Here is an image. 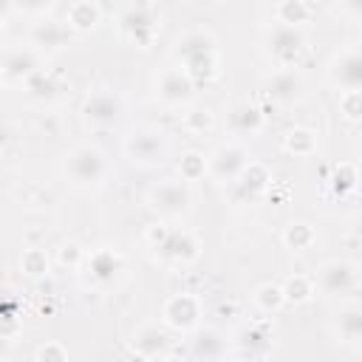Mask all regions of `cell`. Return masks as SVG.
I'll use <instances>...</instances> for the list:
<instances>
[{
	"mask_svg": "<svg viewBox=\"0 0 362 362\" xmlns=\"http://www.w3.org/2000/svg\"><path fill=\"white\" fill-rule=\"evenodd\" d=\"M218 40L204 31V28H192L184 31L175 40V65L198 85V82H209L218 74Z\"/></svg>",
	"mask_w": 362,
	"mask_h": 362,
	"instance_id": "cell-1",
	"label": "cell"
},
{
	"mask_svg": "<svg viewBox=\"0 0 362 362\" xmlns=\"http://www.w3.org/2000/svg\"><path fill=\"white\" fill-rule=\"evenodd\" d=\"M144 243L150 246L153 257L164 266H187V263L198 260V255H201V240L187 226L153 223L144 232Z\"/></svg>",
	"mask_w": 362,
	"mask_h": 362,
	"instance_id": "cell-2",
	"label": "cell"
},
{
	"mask_svg": "<svg viewBox=\"0 0 362 362\" xmlns=\"http://www.w3.org/2000/svg\"><path fill=\"white\" fill-rule=\"evenodd\" d=\"M314 291H320L322 297L331 300H356L359 291V263L356 260H345V257H334V260H322L314 272Z\"/></svg>",
	"mask_w": 362,
	"mask_h": 362,
	"instance_id": "cell-3",
	"label": "cell"
},
{
	"mask_svg": "<svg viewBox=\"0 0 362 362\" xmlns=\"http://www.w3.org/2000/svg\"><path fill=\"white\" fill-rule=\"evenodd\" d=\"M62 173H65L68 184H74L76 189H93L107 178V158L93 144H76L65 156Z\"/></svg>",
	"mask_w": 362,
	"mask_h": 362,
	"instance_id": "cell-4",
	"label": "cell"
},
{
	"mask_svg": "<svg viewBox=\"0 0 362 362\" xmlns=\"http://www.w3.org/2000/svg\"><path fill=\"white\" fill-rule=\"evenodd\" d=\"M263 51H266L272 68H297V62L308 51V37L303 28L274 23L272 28H266Z\"/></svg>",
	"mask_w": 362,
	"mask_h": 362,
	"instance_id": "cell-5",
	"label": "cell"
},
{
	"mask_svg": "<svg viewBox=\"0 0 362 362\" xmlns=\"http://www.w3.org/2000/svg\"><path fill=\"white\" fill-rule=\"evenodd\" d=\"M147 206L164 221H178L192 209V189L181 178H164L147 189Z\"/></svg>",
	"mask_w": 362,
	"mask_h": 362,
	"instance_id": "cell-6",
	"label": "cell"
},
{
	"mask_svg": "<svg viewBox=\"0 0 362 362\" xmlns=\"http://www.w3.org/2000/svg\"><path fill=\"white\" fill-rule=\"evenodd\" d=\"M124 156L139 167H158L167 158V139L158 127L141 124L124 136Z\"/></svg>",
	"mask_w": 362,
	"mask_h": 362,
	"instance_id": "cell-7",
	"label": "cell"
},
{
	"mask_svg": "<svg viewBox=\"0 0 362 362\" xmlns=\"http://www.w3.org/2000/svg\"><path fill=\"white\" fill-rule=\"evenodd\" d=\"M325 79L342 93V90H359L362 88V51L359 45L348 42L339 51L331 54L325 62Z\"/></svg>",
	"mask_w": 362,
	"mask_h": 362,
	"instance_id": "cell-8",
	"label": "cell"
},
{
	"mask_svg": "<svg viewBox=\"0 0 362 362\" xmlns=\"http://www.w3.org/2000/svg\"><path fill=\"white\" fill-rule=\"evenodd\" d=\"M119 28H122V37L130 40L133 45L139 48H147L158 31V11L156 6H147V3H139V6H127L119 17Z\"/></svg>",
	"mask_w": 362,
	"mask_h": 362,
	"instance_id": "cell-9",
	"label": "cell"
},
{
	"mask_svg": "<svg viewBox=\"0 0 362 362\" xmlns=\"http://www.w3.org/2000/svg\"><path fill=\"white\" fill-rule=\"evenodd\" d=\"M249 161V150L240 141H226L206 156V175H212L221 184H232Z\"/></svg>",
	"mask_w": 362,
	"mask_h": 362,
	"instance_id": "cell-10",
	"label": "cell"
},
{
	"mask_svg": "<svg viewBox=\"0 0 362 362\" xmlns=\"http://www.w3.org/2000/svg\"><path fill=\"white\" fill-rule=\"evenodd\" d=\"M161 322L173 331H195L201 325V300L192 291H178L161 305Z\"/></svg>",
	"mask_w": 362,
	"mask_h": 362,
	"instance_id": "cell-11",
	"label": "cell"
},
{
	"mask_svg": "<svg viewBox=\"0 0 362 362\" xmlns=\"http://www.w3.org/2000/svg\"><path fill=\"white\" fill-rule=\"evenodd\" d=\"M263 93L277 105H294L305 93V79L297 68H272L263 79Z\"/></svg>",
	"mask_w": 362,
	"mask_h": 362,
	"instance_id": "cell-12",
	"label": "cell"
},
{
	"mask_svg": "<svg viewBox=\"0 0 362 362\" xmlns=\"http://www.w3.org/2000/svg\"><path fill=\"white\" fill-rule=\"evenodd\" d=\"M229 351L238 359H263L272 351V334L263 322H246L229 339Z\"/></svg>",
	"mask_w": 362,
	"mask_h": 362,
	"instance_id": "cell-13",
	"label": "cell"
},
{
	"mask_svg": "<svg viewBox=\"0 0 362 362\" xmlns=\"http://www.w3.org/2000/svg\"><path fill=\"white\" fill-rule=\"evenodd\" d=\"M269 181H272L269 170H266L260 161H249V164L240 170V175L229 184L232 201H235V204H255L257 198L266 195Z\"/></svg>",
	"mask_w": 362,
	"mask_h": 362,
	"instance_id": "cell-14",
	"label": "cell"
},
{
	"mask_svg": "<svg viewBox=\"0 0 362 362\" xmlns=\"http://www.w3.org/2000/svg\"><path fill=\"white\" fill-rule=\"evenodd\" d=\"M122 113H124V102L113 90H93L82 105V119L96 127L116 124L122 119Z\"/></svg>",
	"mask_w": 362,
	"mask_h": 362,
	"instance_id": "cell-15",
	"label": "cell"
},
{
	"mask_svg": "<svg viewBox=\"0 0 362 362\" xmlns=\"http://www.w3.org/2000/svg\"><path fill=\"white\" fill-rule=\"evenodd\" d=\"M192 90H195V82L178 65H167L156 76V96L164 105H187L192 99Z\"/></svg>",
	"mask_w": 362,
	"mask_h": 362,
	"instance_id": "cell-16",
	"label": "cell"
},
{
	"mask_svg": "<svg viewBox=\"0 0 362 362\" xmlns=\"http://www.w3.org/2000/svg\"><path fill=\"white\" fill-rule=\"evenodd\" d=\"M82 269H85V274H88L90 283L107 286V283H113L116 274L124 269V257H122L116 249H110V246H99V249H93L90 255H85Z\"/></svg>",
	"mask_w": 362,
	"mask_h": 362,
	"instance_id": "cell-17",
	"label": "cell"
},
{
	"mask_svg": "<svg viewBox=\"0 0 362 362\" xmlns=\"http://www.w3.org/2000/svg\"><path fill=\"white\" fill-rule=\"evenodd\" d=\"M40 68H42V57L31 42L28 45H14L0 57V71H3L6 79H23L25 82Z\"/></svg>",
	"mask_w": 362,
	"mask_h": 362,
	"instance_id": "cell-18",
	"label": "cell"
},
{
	"mask_svg": "<svg viewBox=\"0 0 362 362\" xmlns=\"http://www.w3.org/2000/svg\"><path fill=\"white\" fill-rule=\"evenodd\" d=\"M130 351L141 359V362H150V359H161L170 354V337L161 325L156 322H147L141 328H136L133 339H130Z\"/></svg>",
	"mask_w": 362,
	"mask_h": 362,
	"instance_id": "cell-19",
	"label": "cell"
},
{
	"mask_svg": "<svg viewBox=\"0 0 362 362\" xmlns=\"http://www.w3.org/2000/svg\"><path fill=\"white\" fill-rule=\"evenodd\" d=\"M229 354V339L218 328H195L189 337V356L195 362H221Z\"/></svg>",
	"mask_w": 362,
	"mask_h": 362,
	"instance_id": "cell-20",
	"label": "cell"
},
{
	"mask_svg": "<svg viewBox=\"0 0 362 362\" xmlns=\"http://www.w3.org/2000/svg\"><path fill=\"white\" fill-rule=\"evenodd\" d=\"M226 124L235 136H257L266 124V113L255 102H235L226 110Z\"/></svg>",
	"mask_w": 362,
	"mask_h": 362,
	"instance_id": "cell-21",
	"label": "cell"
},
{
	"mask_svg": "<svg viewBox=\"0 0 362 362\" xmlns=\"http://www.w3.org/2000/svg\"><path fill=\"white\" fill-rule=\"evenodd\" d=\"M334 334L339 337L342 345L348 348H359L362 342V308L356 300H348L339 305V311L334 314V322H331Z\"/></svg>",
	"mask_w": 362,
	"mask_h": 362,
	"instance_id": "cell-22",
	"label": "cell"
},
{
	"mask_svg": "<svg viewBox=\"0 0 362 362\" xmlns=\"http://www.w3.org/2000/svg\"><path fill=\"white\" fill-rule=\"evenodd\" d=\"M68 40V28L65 23L59 20H51V17H42L34 23V31H31V45L42 54V51H59Z\"/></svg>",
	"mask_w": 362,
	"mask_h": 362,
	"instance_id": "cell-23",
	"label": "cell"
},
{
	"mask_svg": "<svg viewBox=\"0 0 362 362\" xmlns=\"http://www.w3.org/2000/svg\"><path fill=\"white\" fill-rule=\"evenodd\" d=\"M272 14L280 25H291V28H303L314 14L317 8L305 0H283V3H274L272 6Z\"/></svg>",
	"mask_w": 362,
	"mask_h": 362,
	"instance_id": "cell-24",
	"label": "cell"
},
{
	"mask_svg": "<svg viewBox=\"0 0 362 362\" xmlns=\"http://www.w3.org/2000/svg\"><path fill=\"white\" fill-rule=\"evenodd\" d=\"M99 17H102V8L96 3H88V0H79V3H71L68 11H65V28L71 31H90L99 25Z\"/></svg>",
	"mask_w": 362,
	"mask_h": 362,
	"instance_id": "cell-25",
	"label": "cell"
},
{
	"mask_svg": "<svg viewBox=\"0 0 362 362\" xmlns=\"http://www.w3.org/2000/svg\"><path fill=\"white\" fill-rule=\"evenodd\" d=\"M280 288H283V297H286V303H294V305H303V303H308L317 291H314V280L308 277V274H288L283 283H280Z\"/></svg>",
	"mask_w": 362,
	"mask_h": 362,
	"instance_id": "cell-26",
	"label": "cell"
},
{
	"mask_svg": "<svg viewBox=\"0 0 362 362\" xmlns=\"http://www.w3.org/2000/svg\"><path fill=\"white\" fill-rule=\"evenodd\" d=\"M25 90H28L31 99L48 102V99H54V96L59 93V82H57V76H54L51 71L40 68V71H34V74L25 79Z\"/></svg>",
	"mask_w": 362,
	"mask_h": 362,
	"instance_id": "cell-27",
	"label": "cell"
},
{
	"mask_svg": "<svg viewBox=\"0 0 362 362\" xmlns=\"http://www.w3.org/2000/svg\"><path fill=\"white\" fill-rule=\"evenodd\" d=\"M283 243H286L288 249H294V252H305V249H311V246L317 243V232H314V226L305 223V221H291V223L283 229Z\"/></svg>",
	"mask_w": 362,
	"mask_h": 362,
	"instance_id": "cell-28",
	"label": "cell"
},
{
	"mask_svg": "<svg viewBox=\"0 0 362 362\" xmlns=\"http://www.w3.org/2000/svg\"><path fill=\"white\" fill-rule=\"evenodd\" d=\"M255 305H257L263 314H277V311L286 305V297H283L280 283H260V286L255 288Z\"/></svg>",
	"mask_w": 362,
	"mask_h": 362,
	"instance_id": "cell-29",
	"label": "cell"
},
{
	"mask_svg": "<svg viewBox=\"0 0 362 362\" xmlns=\"http://www.w3.org/2000/svg\"><path fill=\"white\" fill-rule=\"evenodd\" d=\"M286 150L291 156H311L317 150V133L311 127H291L286 133Z\"/></svg>",
	"mask_w": 362,
	"mask_h": 362,
	"instance_id": "cell-30",
	"label": "cell"
},
{
	"mask_svg": "<svg viewBox=\"0 0 362 362\" xmlns=\"http://www.w3.org/2000/svg\"><path fill=\"white\" fill-rule=\"evenodd\" d=\"M204 175H206V156L198 150H187L178 161V178L189 184V181H198Z\"/></svg>",
	"mask_w": 362,
	"mask_h": 362,
	"instance_id": "cell-31",
	"label": "cell"
},
{
	"mask_svg": "<svg viewBox=\"0 0 362 362\" xmlns=\"http://www.w3.org/2000/svg\"><path fill=\"white\" fill-rule=\"evenodd\" d=\"M356 178H359L356 164H351V161H339V164L334 167V175H331L328 181H331V189H334L337 195H348V192H354Z\"/></svg>",
	"mask_w": 362,
	"mask_h": 362,
	"instance_id": "cell-32",
	"label": "cell"
},
{
	"mask_svg": "<svg viewBox=\"0 0 362 362\" xmlns=\"http://www.w3.org/2000/svg\"><path fill=\"white\" fill-rule=\"evenodd\" d=\"M48 266H51V260H48V255H45L42 249H25V252L20 255V269H23L28 277H42V274H48Z\"/></svg>",
	"mask_w": 362,
	"mask_h": 362,
	"instance_id": "cell-33",
	"label": "cell"
},
{
	"mask_svg": "<svg viewBox=\"0 0 362 362\" xmlns=\"http://www.w3.org/2000/svg\"><path fill=\"white\" fill-rule=\"evenodd\" d=\"M212 124H215V113L209 107L198 105V107H189L184 113V127L189 133H206V130H212Z\"/></svg>",
	"mask_w": 362,
	"mask_h": 362,
	"instance_id": "cell-34",
	"label": "cell"
},
{
	"mask_svg": "<svg viewBox=\"0 0 362 362\" xmlns=\"http://www.w3.org/2000/svg\"><path fill=\"white\" fill-rule=\"evenodd\" d=\"M339 113L348 122H359V116H362V93L359 90H342L339 93Z\"/></svg>",
	"mask_w": 362,
	"mask_h": 362,
	"instance_id": "cell-35",
	"label": "cell"
},
{
	"mask_svg": "<svg viewBox=\"0 0 362 362\" xmlns=\"http://www.w3.org/2000/svg\"><path fill=\"white\" fill-rule=\"evenodd\" d=\"M85 249L79 246V243H74V240H68V243H62L59 246V252H57V260H59V266H68V269H82V263H85Z\"/></svg>",
	"mask_w": 362,
	"mask_h": 362,
	"instance_id": "cell-36",
	"label": "cell"
},
{
	"mask_svg": "<svg viewBox=\"0 0 362 362\" xmlns=\"http://www.w3.org/2000/svg\"><path fill=\"white\" fill-rule=\"evenodd\" d=\"M37 362H68V351L62 342H45L37 348Z\"/></svg>",
	"mask_w": 362,
	"mask_h": 362,
	"instance_id": "cell-37",
	"label": "cell"
},
{
	"mask_svg": "<svg viewBox=\"0 0 362 362\" xmlns=\"http://www.w3.org/2000/svg\"><path fill=\"white\" fill-rule=\"evenodd\" d=\"M8 345H11V339H6V337H0V359L8 354Z\"/></svg>",
	"mask_w": 362,
	"mask_h": 362,
	"instance_id": "cell-38",
	"label": "cell"
},
{
	"mask_svg": "<svg viewBox=\"0 0 362 362\" xmlns=\"http://www.w3.org/2000/svg\"><path fill=\"white\" fill-rule=\"evenodd\" d=\"M150 362H173L170 356H161V359H150Z\"/></svg>",
	"mask_w": 362,
	"mask_h": 362,
	"instance_id": "cell-39",
	"label": "cell"
},
{
	"mask_svg": "<svg viewBox=\"0 0 362 362\" xmlns=\"http://www.w3.org/2000/svg\"><path fill=\"white\" fill-rule=\"evenodd\" d=\"M3 79H6V76H3V71H0V85H3Z\"/></svg>",
	"mask_w": 362,
	"mask_h": 362,
	"instance_id": "cell-40",
	"label": "cell"
},
{
	"mask_svg": "<svg viewBox=\"0 0 362 362\" xmlns=\"http://www.w3.org/2000/svg\"><path fill=\"white\" fill-rule=\"evenodd\" d=\"M0 37H3V20H0Z\"/></svg>",
	"mask_w": 362,
	"mask_h": 362,
	"instance_id": "cell-41",
	"label": "cell"
}]
</instances>
